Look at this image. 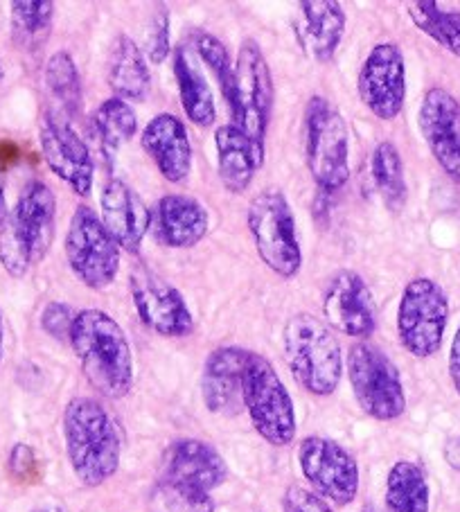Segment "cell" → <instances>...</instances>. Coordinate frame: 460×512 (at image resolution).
I'll return each mask as SVG.
<instances>
[{
	"mask_svg": "<svg viewBox=\"0 0 460 512\" xmlns=\"http://www.w3.org/2000/svg\"><path fill=\"white\" fill-rule=\"evenodd\" d=\"M68 343L97 393L109 400L129 395L134 388V355L125 330L111 314L93 307L77 312Z\"/></svg>",
	"mask_w": 460,
	"mask_h": 512,
	"instance_id": "6da1fadb",
	"label": "cell"
},
{
	"mask_svg": "<svg viewBox=\"0 0 460 512\" xmlns=\"http://www.w3.org/2000/svg\"><path fill=\"white\" fill-rule=\"evenodd\" d=\"M64 443L77 481L97 488L118 472L122 461L120 429L102 402L73 397L64 409Z\"/></svg>",
	"mask_w": 460,
	"mask_h": 512,
	"instance_id": "7a4b0ae2",
	"label": "cell"
},
{
	"mask_svg": "<svg viewBox=\"0 0 460 512\" xmlns=\"http://www.w3.org/2000/svg\"><path fill=\"white\" fill-rule=\"evenodd\" d=\"M57 228V197L43 181H32L0 219V264L12 278H25L52 249Z\"/></svg>",
	"mask_w": 460,
	"mask_h": 512,
	"instance_id": "3957f363",
	"label": "cell"
},
{
	"mask_svg": "<svg viewBox=\"0 0 460 512\" xmlns=\"http://www.w3.org/2000/svg\"><path fill=\"white\" fill-rule=\"evenodd\" d=\"M282 350L296 384L316 397L332 395L341 384L343 355L339 339L314 314H294L282 328Z\"/></svg>",
	"mask_w": 460,
	"mask_h": 512,
	"instance_id": "277c9868",
	"label": "cell"
},
{
	"mask_svg": "<svg viewBox=\"0 0 460 512\" xmlns=\"http://www.w3.org/2000/svg\"><path fill=\"white\" fill-rule=\"evenodd\" d=\"M305 163L318 192H339L350 179V131L327 97H309L303 118Z\"/></svg>",
	"mask_w": 460,
	"mask_h": 512,
	"instance_id": "5b68a950",
	"label": "cell"
},
{
	"mask_svg": "<svg viewBox=\"0 0 460 512\" xmlns=\"http://www.w3.org/2000/svg\"><path fill=\"white\" fill-rule=\"evenodd\" d=\"M246 224L260 260L278 278H296L303 269V249L287 194L278 188L255 194L246 210Z\"/></svg>",
	"mask_w": 460,
	"mask_h": 512,
	"instance_id": "8992f818",
	"label": "cell"
},
{
	"mask_svg": "<svg viewBox=\"0 0 460 512\" xmlns=\"http://www.w3.org/2000/svg\"><path fill=\"white\" fill-rule=\"evenodd\" d=\"M244 409L258 434L273 447H287L296 438L294 400L269 359L249 352L242 379Z\"/></svg>",
	"mask_w": 460,
	"mask_h": 512,
	"instance_id": "52a82bcc",
	"label": "cell"
},
{
	"mask_svg": "<svg viewBox=\"0 0 460 512\" xmlns=\"http://www.w3.org/2000/svg\"><path fill=\"white\" fill-rule=\"evenodd\" d=\"M273 75L258 41L246 39L235 61V97L230 116L251 143L267 152V131L273 111Z\"/></svg>",
	"mask_w": 460,
	"mask_h": 512,
	"instance_id": "ba28073f",
	"label": "cell"
},
{
	"mask_svg": "<svg viewBox=\"0 0 460 512\" xmlns=\"http://www.w3.org/2000/svg\"><path fill=\"white\" fill-rule=\"evenodd\" d=\"M449 325V296L436 280L413 278L397 307V337L415 359L436 355Z\"/></svg>",
	"mask_w": 460,
	"mask_h": 512,
	"instance_id": "9c48e42d",
	"label": "cell"
},
{
	"mask_svg": "<svg viewBox=\"0 0 460 512\" xmlns=\"http://www.w3.org/2000/svg\"><path fill=\"white\" fill-rule=\"evenodd\" d=\"M345 366H348L352 393L368 418L393 422L404 416L406 393L402 375L386 352L364 341L355 343Z\"/></svg>",
	"mask_w": 460,
	"mask_h": 512,
	"instance_id": "30bf717a",
	"label": "cell"
},
{
	"mask_svg": "<svg viewBox=\"0 0 460 512\" xmlns=\"http://www.w3.org/2000/svg\"><path fill=\"white\" fill-rule=\"evenodd\" d=\"M122 249L106 231L100 215L88 206H77L66 235V260L84 287L100 291L120 271Z\"/></svg>",
	"mask_w": 460,
	"mask_h": 512,
	"instance_id": "8fae6325",
	"label": "cell"
},
{
	"mask_svg": "<svg viewBox=\"0 0 460 512\" xmlns=\"http://www.w3.org/2000/svg\"><path fill=\"white\" fill-rule=\"evenodd\" d=\"M300 472L312 492L334 506H350L359 492V465L348 449L332 438L307 436L298 447Z\"/></svg>",
	"mask_w": 460,
	"mask_h": 512,
	"instance_id": "7c38bea8",
	"label": "cell"
},
{
	"mask_svg": "<svg viewBox=\"0 0 460 512\" xmlns=\"http://www.w3.org/2000/svg\"><path fill=\"white\" fill-rule=\"evenodd\" d=\"M39 145L50 172L59 176L77 197H88L95 181V163L86 140L77 134L70 118L46 111L39 125Z\"/></svg>",
	"mask_w": 460,
	"mask_h": 512,
	"instance_id": "4fadbf2b",
	"label": "cell"
},
{
	"mask_svg": "<svg viewBox=\"0 0 460 512\" xmlns=\"http://www.w3.org/2000/svg\"><path fill=\"white\" fill-rule=\"evenodd\" d=\"M129 289L140 321L158 337L185 339L197 328L181 291L154 271L136 267L129 276Z\"/></svg>",
	"mask_w": 460,
	"mask_h": 512,
	"instance_id": "5bb4252c",
	"label": "cell"
},
{
	"mask_svg": "<svg viewBox=\"0 0 460 512\" xmlns=\"http://www.w3.org/2000/svg\"><path fill=\"white\" fill-rule=\"evenodd\" d=\"M357 91L377 120L393 122L400 116L406 102V61L400 46L377 43L368 52L357 77Z\"/></svg>",
	"mask_w": 460,
	"mask_h": 512,
	"instance_id": "9a60e30c",
	"label": "cell"
},
{
	"mask_svg": "<svg viewBox=\"0 0 460 512\" xmlns=\"http://www.w3.org/2000/svg\"><path fill=\"white\" fill-rule=\"evenodd\" d=\"M323 321L352 339H368L377 328L375 298L357 271H339L323 294Z\"/></svg>",
	"mask_w": 460,
	"mask_h": 512,
	"instance_id": "2e32d148",
	"label": "cell"
},
{
	"mask_svg": "<svg viewBox=\"0 0 460 512\" xmlns=\"http://www.w3.org/2000/svg\"><path fill=\"white\" fill-rule=\"evenodd\" d=\"M418 127L433 161L460 185V102L445 88H429L420 102Z\"/></svg>",
	"mask_w": 460,
	"mask_h": 512,
	"instance_id": "e0dca14e",
	"label": "cell"
},
{
	"mask_svg": "<svg viewBox=\"0 0 460 512\" xmlns=\"http://www.w3.org/2000/svg\"><path fill=\"white\" fill-rule=\"evenodd\" d=\"M161 481L210 494L228 481V465L212 445L197 438H183L165 452Z\"/></svg>",
	"mask_w": 460,
	"mask_h": 512,
	"instance_id": "ac0fdd59",
	"label": "cell"
},
{
	"mask_svg": "<svg viewBox=\"0 0 460 512\" xmlns=\"http://www.w3.org/2000/svg\"><path fill=\"white\" fill-rule=\"evenodd\" d=\"M210 215L199 199L188 194H165L152 208L149 233L165 249H194L208 235Z\"/></svg>",
	"mask_w": 460,
	"mask_h": 512,
	"instance_id": "d6986e66",
	"label": "cell"
},
{
	"mask_svg": "<svg viewBox=\"0 0 460 512\" xmlns=\"http://www.w3.org/2000/svg\"><path fill=\"white\" fill-rule=\"evenodd\" d=\"M102 224L109 235L127 253H138L152 224V210L125 181L111 179L100 194Z\"/></svg>",
	"mask_w": 460,
	"mask_h": 512,
	"instance_id": "ffe728a7",
	"label": "cell"
},
{
	"mask_svg": "<svg viewBox=\"0 0 460 512\" xmlns=\"http://www.w3.org/2000/svg\"><path fill=\"white\" fill-rule=\"evenodd\" d=\"M249 352L237 346H221L208 355L201 375V395L210 413L237 416L244 409L242 379Z\"/></svg>",
	"mask_w": 460,
	"mask_h": 512,
	"instance_id": "44dd1931",
	"label": "cell"
},
{
	"mask_svg": "<svg viewBox=\"0 0 460 512\" xmlns=\"http://www.w3.org/2000/svg\"><path fill=\"white\" fill-rule=\"evenodd\" d=\"M140 145L152 158L165 181L183 183L192 172V143L183 120L172 113H158L140 134Z\"/></svg>",
	"mask_w": 460,
	"mask_h": 512,
	"instance_id": "7402d4cb",
	"label": "cell"
},
{
	"mask_svg": "<svg viewBox=\"0 0 460 512\" xmlns=\"http://www.w3.org/2000/svg\"><path fill=\"white\" fill-rule=\"evenodd\" d=\"M348 16L334 0H305L298 5L296 32L300 46L318 64H330L339 50Z\"/></svg>",
	"mask_w": 460,
	"mask_h": 512,
	"instance_id": "603a6c76",
	"label": "cell"
},
{
	"mask_svg": "<svg viewBox=\"0 0 460 512\" xmlns=\"http://www.w3.org/2000/svg\"><path fill=\"white\" fill-rule=\"evenodd\" d=\"M219 181L230 194H244L253 185L255 174L264 165L267 152L255 147L244 131L233 125H221L215 131Z\"/></svg>",
	"mask_w": 460,
	"mask_h": 512,
	"instance_id": "cb8c5ba5",
	"label": "cell"
},
{
	"mask_svg": "<svg viewBox=\"0 0 460 512\" xmlns=\"http://www.w3.org/2000/svg\"><path fill=\"white\" fill-rule=\"evenodd\" d=\"M172 70L176 86H179L181 107L185 116L201 129H208L215 125L217 107H215V95L208 84V77L203 75V68L199 64L197 55L192 48L179 46L172 50Z\"/></svg>",
	"mask_w": 460,
	"mask_h": 512,
	"instance_id": "d4e9b609",
	"label": "cell"
},
{
	"mask_svg": "<svg viewBox=\"0 0 460 512\" xmlns=\"http://www.w3.org/2000/svg\"><path fill=\"white\" fill-rule=\"evenodd\" d=\"M109 86L113 97L125 102H145L152 88L147 57L138 43L120 34L109 52Z\"/></svg>",
	"mask_w": 460,
	"mask_h": 512,
	"instance_id": "484cf974",
	"label": "cell"
},
{
	"mask_svg": "<svg viewBox=\"0 0 460 512\" xmlns=\"http://www.w3.org/2000/svg\"><path fill=\"white\" fill-rule=\"evenodd\" d=\"M431 490L422 467L411 461H397L386 479L388 512H429Z\"/></svg>",
	"mask_w": 460,
	"mask_h": 512,
	"instance_id": "4316f807",
	"label": "cell"
},
{
	"mask_svg": "<svg viewBox=\"0 0 460 512\" xmlns=\"http://www.w3.org/2000/svg\"><path fill=\"white\" fill-rule=\"evenodd\" d=\"M12 39L19 50L37 52L43 48L55 21V3L50 0H14L10 5Z\"/></svg>",
	"mask_w": 460,
	"mask_h": 512,
	"instance_id": "83f0119b",
	"label": "cell"
},
{
	"mask_svg": "<svg viewBox=\"0 0 460 512\" xmlns=\"http://www.w3.org/2000/svg\"><path fill=\"white\" fill-rule=\"evenodd\" d=\"M43 79H46V88L52 102H55L52 111H59L61 116L73 120L84 102V86L82 77H79V70L75 66V59L70 57L66 50L55 52V55L48 59Z\"/></svg>",
	"mask_w": 460,
	"mask_h": 512,
	"instance_id": "f1b7e54d",
	"label": "cell"
},
{
	"mask_svg": "<svg viewBox=\"0 0 460 512\" xmlns=\"http://www.w3.org/2000/svg\"><path fill=\"white\" fill-rule=\"evenodd\" d=\"M370 176L382 197L384 206L391 213H400L404 208L406 199H409V185H406L404 176V163L400 156V149L393 143H379L370 158Z\"/></svg>",
	"mask_w": 460,
	"mask_h": 512,
	"instance_id": "f546056e",
	"label": "cell"
},
{
	"mask_svg": "<svg viewBox=\"0 0 460 512\" xmlns=\"http://www.w3.org/2000/svg\"><path fill=\"white\" fill-rule=\"evenodd\" d=\"M93 127L106 152L115 154L138 134V116L129 102L109 97L93 113Z\"/></svg>",
	"mask_w": 460,
	"mask_h": 512,
	"instance_id": "4dcf8cb0",
	"label": "cell"
},
{
	"mask_svg": "<svg viewBox=\"0 0 460 512\" xmlns=\"http://www.w3.org/2000/svg\"><path fill=\"white\" fill-rule=\"evenodd\" d=\"M406 10L415 28L460 59V12L442 10L433 0H418Z\"/></svg>",
	"mask_w": 460,
	"mask_h": 512,
	"instance_id": "1f68e13d",
	"label": "cell"
},
{
	"mask_svg": "<svg viewBox=\"0 0 460 512\" xmlns=\"http://www.w3.org/2000/svg\"><path fill=\"white\" fill-rule=\"evenodd\" d=\"M192 52L197 55L201 64L215 75L221 88V95H224L230 111L235 97V64L230 61V52L224 46V41L217 39L215 34L210 32H197L192 37Z\"/></svg>",
	"mask_w": 460,
	"mask_h": 512,
	"instance_id": "d6a6232c",
	"label": "cell"
},
{
	"mask_svg": "<svg viewBox=\"0 0 460 512\" xmlns=\"http://www.w3.org/2000/svg\"><path fill=\"white\" fill-rule=\"evenodd\" d=\"M143 52L152 64H163L172 55V23L165 5L154 7L152 19L147 23Z\"/></svg>",
	"mask_w": 460,
	"mask_h": 512,
	"instance_id": "836d02e7",
	"label": "cell"
},
{
	"mask_svg": "<svg viewBox=\"0 0 460 512\" xmlns=\"http://www.w3.org/2000/svg\"><path fill=\"white\" fill-rule=\"evenodd\" d=\"M158 490H161V497L165 501L167 510H172V512H212L215 510V503H212V497L208 492H199V490L185 488V485H176V483H167V481H161Z\"/></svg>",
	"mask_w": 460,
	"mask_h": 512,
	"instance_id": "e575fe53",
	"label": "cell"
},
{
	"mask_svg": "<svg viewBox=\"0 0 460 512\" xmlns=\"http://www.w3.org/2000/svg\"><path fill=\"white\" fill-rule=\"evenodd\" d=\"M77 312L68 303H61V300H50V303L43 307L41 312V328L52 339L57 341H68L70 330H73Z\"/></svg>",
	"mask_w": 460,
	"mask_h": 512,
	"instance_id": "d590c367",
	"label": "cell"
},
{
	"mask_svg": "<svg viewBox=\"0 0 460 512\" xmlns=\"http://www.w3.org/2000/svg\"><path fill=\"white\" fill-rule=\"evenodd\" d=\"M285 512H332L327 501L318 497L316 492L303 488V485H291L282 497Z\"/></svg>",
	"mask_w": 460,
	"mask_h": 512,
	"instance_id": "8d00e7d4",
	"label": "cell"
},
{
	"mask_svg": "<svg viewBox=\"0 0 460 512\" xmlns=\"http://www.w3.org/2000/svg\"><path fill=\"white\" fill-rule=\"evenodd\" d=\"M449 377L451 384H454V391L460 395V325L451 339V348H449Z\"/></svg>",
	"mask_w": 460,
	"mask_h": 512,
	"instance_id": "74e56055",
	"label": "cell"
},
{
	"mask_svg": "<svg viewBox=\"0 0 460 512\" xmlns=\"http://www.w3.org/2000/svg\"><path fill=\"white\" fill-rule=\"evenodd\" d=\"M445 461L451 470L460 472V436H451L445 443Z\"/></svg>",
	"mask_w": 460,
	"mask_h": 512,
	"instance_id": "f35d334b",
	"label": "cell"
},
{
	"mask_svg": "<svg viewBox=\"0 0 460 512\" xmlns=\"http://www.w3.org/2000/svg\"><path fill=\"white\" fill-rule=\"evenodd\" d=\"M3 357H5V316H3V310H0V366H3Z\"/></svg>",
	"mask_w": 460,
	"mask_h": 512,
	"instance_id": "ab89813d",
	"label": "cell"
},
{
	"mask_svg": "<svg viewBox=\"0 0 460 512\" xmlns=\"http://www.w3.org/2000/svg\"><path fill=\"white\" fill-rule=\"evenodd\" d=\"M32 512H66V510L61 508V506H52V503H46V506H39V508H34Z\"/></svg>",
	"mask_w": 460,
	"mask_h": 512,
	"instance_id": "60d3db41",
	"label": "cell"
},
{
	"mask_svg": "<svg viewBox=\"0 0 460 512\" xmlns=\"http://www.w3.org/2000/svg\"><path fill=\"white\" fill-rule=\"evenodd\" d=\"M5 213H7V210H5V194H3V185H0V219H3Z\"/></svg>",
	"mask_w": 460,
	"mask_h": 512,
	"instance_id": "b9f144b4",
	"label": "cell"
},
{
	"mask_svg": "<svg viewBox=\"0 0 460 512\" xmlns=\"http://www.w3.org/2000/svg\"><path fill=\"white\" fill-rule=\"evenodd\" d=\"M3 82H5V66L3 61H0V86H3Z\"/></svg>",
	"mask_w": 460,
	"mask_h": 512,
	"instance_id": "7bdbcfd3",
	"label": "cell"
},
{
	"mask_svg": "<svg viewBox=\"0 0 460 512\" xmlns=\"http://www.w3.org/2000/svg\"><path fill=\"white\" fill-rule=\"evenodd\" d=\"M364 512H375V510H370V508H368V510H364Z\"/></svg>",
	"mask_w": 460,
	"mask_h": 512,
	"instance_id": "ee69618b",
	"label": "cell"
}]
</instances>
